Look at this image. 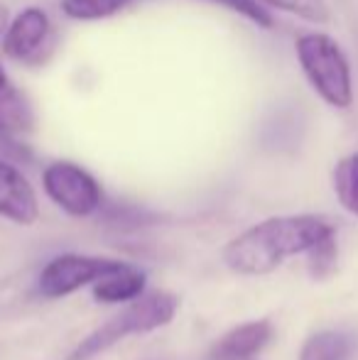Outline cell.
Here are the masks:
<instances>
[{"label":"cell","instance_id":"cell-1","mask_svg":"<svg viewBox=\"0 0 358 360\" xmlns=\"http://www.w3.org/2000/svg\"><path fill=\"white\" fill-rule=\"evenodd\" d=\"M336 233L321 216H277L243 231L224 248V262L238 275H268L287 257L307 255Z\"/></svg>","mask_w":358,"mask_h":360},{"label":"cell","instance_id":"cell-2","mask_svg":"<svg viewBox=\"0 0 358 360\" xmlns=\"http://www.w3.org/2000/svg\"><path fill=\"white\" fill-rule=\"evenodd\" d=\"M295 54L307 84L326 105L346 110L354 105V74L344 47L331 34L302 32L295 39Z\"/></svg>","mask_w":358,"mask_h":360},{"label":"cell","instance_id":"cell-3","mask_svg":"<svg viewBox=\"0 0 358 360\" xmlns=\"http://www.w3.org/2000/svg\"><path fill=\"white\" fill-rule=\"evenodd\" d=\"M179 309V299L172 292H148L133 299V304L115 314L113 319L91 331L82 343L72 351L69 360H91L98 353L108 351L110 346L135 333H150L155 328L167 326Z\"/></svg>","mask_w":358,"mask_h":360},{"label":"cell","instance_id":"cell-4","mask_svg":"<svg viewBox=\"0 0 358 360\" xmlns=\"http://www.w3.org/2000/svg\"><path fill=\"white\" fill-rule=\"evenodd\" d=\"M42 186L44 194L64 214L74 218L94 216L103 201V189L96 181V176L74 162H52L42 172Z\"/></svg>","mask_w":358,"mask_h":360},{"label":"cell","instance_id":"cell-5","mask_svg":"<svg viewBox=\"0 0 358 360\" xmlns=\"http://www.w3.org/2000/svg\"><path fill=\"white\" fill-rule=\"evenodd\" d=\"M125 262L110 260V257H91V255H59L39 272L37 292L47 299H59L77 289L96 285L103 277L123 270Z\"/></svg>","mask_w":358,"mask_h":360},{"label":"cell","instance_id":"cell-6","mask_svg":"<svg viewBox=\"0 0 358 360\" xmlns=\"http://www.w3.org/2000/svg\"><path fill=\"white\" fill-rule=\"evenodd\" d=\"M52 34L49 15L42 8H23L15 18H10V25L3 37V54L13 62L32 64L42 57L44 47Z\"/></svg>","mask_w":358,"mask_h":360},{"label":"cell","instance_id":"cell-7","mask_svg":"<svg viewBox=\"0 0 358 360\" xmlns=\"http://www.w3.org/2000/svg\"><path fill=\"white\" fill-rule=\"evenodd\" d=\"M0 216L18 226H32L39 218V204L27 176L0 157Z\"/></svg>","mask_w":358,"mask_h":360},{"label":"cell","instance_id":"cell-8","mask_svg":"<svg viewBox=\"0 0 358 360\" xmlns=\"http://www.w3.org/2000/svg\"><path fill=\"white\" fill-rule=\"evenodd\" d=\"M34 128H37V115L32 101L0 64V140L25 138L32 135Z\"/></svg>","mask_w":358,"mask_h":360},{"label":"cell","instance_id":"cell-9","mask_svg":"<svg viewBox=\"0 0 358 360\" xmlns=\"http://www.w3.org/2000/svg\"><path fill=\"white\" fill-rule=\"evenodd\" d=\"M272 341V323L270 321H250L243 326H236L234 331H229L226 336H221L216 341V346L211 348L209 358L219 360H253L265 346Z\"/></svg>","mask_w":358,"mask_h":360},{"label":"cell","instance_id":"cell-10","mask_svg":"<svg viewBox=\"0 0 358 360\" xmlns=\"http://www.w3.org/2000/svg\"><path fill=\"white\" fill-rule=\"evenodd\" d=\"M358 336L351 331H319L302 346L300 360H354Z\"/></svg>","mask_w":358,"mask_h":360},{"label":"cell","instance_id":"cell-11","mask_svg":"<svg viewBox=\"0 0 358 360\" xmlns=\"http://www.w3.org/2000/svg\"><path fill=\"white\" fill-rule=\"evenodd\" d=\"M145 294V272L135 270V267L125 265L123 270L113 272V275L103 277L101 282L94 285L96 302L103 304H120L138 299Z\"/></svg>","mask_w":358,"mask_h":360},{"label":"cell","instance_id":"cell-12","mask_svg":"<svg viewBox=\"0 0 358 360\" xmlns=\"http://www.w3.org/2000/svg\"><path fill=\"white\" fill-rule=\"evenodd\" d=\"M331 184H334V194L339 204L351 216L358 218V152H351L336 162Z\"/></svg>","mask_w":358,"mask_h":360},{"label":"cell","instance_id":"cell-13","mask_svg":"<svg viewBox=\"0 0 358 360\" xmlns=\"http://www.w3.org/2000/svg\"><path fill=\"white\" fill-rule=\"evenodd\" d=\"M130 0H59V10L64 18L77 22H98L108 20L125 10Z\"/></svg>","mask_w":358,"mask_h":360},{"label":"cell","instance_id":"cell-14","mask_svg":"<svg viewBox=\"0 0 358 360\" xmlns=\"http://www.w3.org/2000/svg\"><path fill=\"white\" fill-rule=\"evenodd\" d=\"M260 3L282 10L287 15H295L300 20H307V22L326 25L331 20V8L326 0H260Z\"/></svg>","mask_w":358,"mask_h":360},{"label":"cell","instance_id":"cell-15","mask_svg":"<svg viewBox=\"0 0 358 360\" xmlns=\"http://www.w3.org/2000/svg\"><path fill=\"white\" fill-rule=\"evenodd\" d=\"M309 260H307V265H309V275L314 277V280H324V277H329L331 272L336 270V260H339V243H336V233H331L329 238H324V240L319 243V245H314L309 252Z\"/></svg>","mask_w":358,"mask_h":360},{"label":"cell","instance_id":"cell-16","mask_svg":"<svg viewBox=\"0 0 358 360\" xmlns=\"http://www.w3.org/2000/svg\"><path fill=\"white\" fill-rule=\"evenodd\" d=\"M214 3L229 8L231 13L241 15V18H245L248 22H253L260 30L275 27V18H272L270 8L265 3H260V0H214Z\"/></svg>","mask_w":358,"mask_h":360},{"label":"cell","instance_id":"cell-17","mask_svg":"<svg viewBox=\"0 0 358 360\" xmlns=\"http://www.w3.org/2000/svg\"><path fill=\"white\" fill-rule=\"evenodd\" d=\"M10 25V10L5 5H0V44H3V37H5V30Z\"/></svg>","mask_w":358,"mask_h":360},{"label":"cell","instance_id":"cell-18","mask_svg":"<svg viewBox=\"0 0 358 360\" xmlns=\"http://www.w3.org/2000/svg\"><path fill=\"white\" fill-rule=\"evenodd\" d=\"M209 360H219V358H209Z\"/></svg>","mask_w":358,"mask_h":360}]
</instances>
